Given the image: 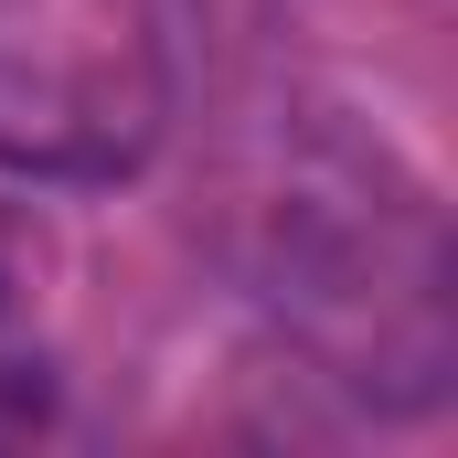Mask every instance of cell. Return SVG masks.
Masks as SVG:
<instances>
[{
    "label": "cell",
    "instance_id": "obj_1",
    "mask_svg": "<svg viewBox=\"0 0 458 458\" xmlns=\"http://www.w3.org/2000/svg\"><path fill=\"white\" fill-rule=\"evenodd\" d=\"M245 277L362 405L427 416L448 394V225L384 139H288L245 203Z\"/></svg>",
    "mask_w": 458,
    "mask_h": 458
},
{
    "label": "cell",
    "instance_id": "obj_2",
    "mask_svg": "<svg viewBox=\"0 0 458 458\" xmlns=\"http://www.w3.org/2000/svg\"><path fill=\"white\" fill-rule=\"evenodd\" d=\"M171 128V54L149 0H0V171L128 182Z\"/></svg>",
    "mask_w": 458,
    "mask_h": 458
},
{
    "label": "cell",
    "instance_id": "obj_3",
    "mask_svg": "<svg viewBox=\"0 0 458 458\" xmlns=\"http://www.w3.org/2000/svg\"><path fill=\"white\" fill-rule=\"evenodd\" d=\"M0 310H11V256H0Z\"/></svg>",
    "mask_w": 458,
    "mask_h": 458
}]
</instances>
